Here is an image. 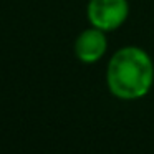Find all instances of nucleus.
I'll use <instances>...</instances> for the list:
<instances>
[{"label": "nucleus", "instance_id": "1", "mask_svg": "<svg viewBox=\"0 0 154 154\" xmlns=\"http://www.w3.org/2000/svg\"><path fill=\"white\" fill-rule=\"evenodd\" d=\"M154 83V63L139 47H123L114 51L106 68L108 90L123 101L144 98Z\"/></svg>", "mask_w": 154, "mask_h": 154}, {"label": "nucleus", "instance_id": "3", "mask_svg": "<svg viewBox=\"0 0 154 154\" xmlns=\"http://www.w3.org/2000/svg\"><path fill=\"white\" fill-rule=\"evenodd\" d=\"M108 50L106 32L96 27H90L83 30L75 40V55L81 63H96L104 57Z\"/></svg>", "mask_w": 154, "mask_h": 154}, {"label": "nucleus", "instance_id": "2", "mask_svg": "<svg viewBox=\"0 0 154 154\" xmlns=\"http://www.w3.org/2000/svg\"><path fill=\"white\" fill-rule=\"evenodd\" d=\"M86 15L91 27L103 32L118 30L129 17L128 0H90Z\"/></svg>", "mask_w": 154, "mask_h": 154}]
</instances>
